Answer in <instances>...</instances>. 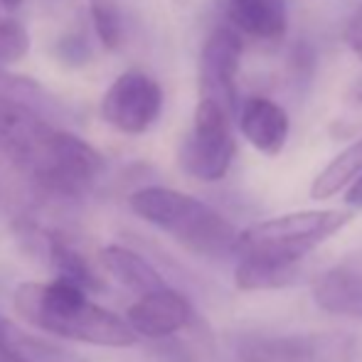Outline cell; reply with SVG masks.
I'll return each instance as SVG.
<instances>
[{
  "label": "cell",
  "instance_id": "12",
  "mask_svg": "<svg viewBox=\"0 0 362 362\" xmlns=\"http://www.w3.org/2000/svg\"><path fill=\"white\" fill-rule=\"evenodd\" d=\"M310 298L323 313L340 318H362V272L335 267L315 276L310 284Z\"/></svg>",
  "mask_w": 362,
  "mask_h": 362
},
{
  "label": "cell",
  "instance_id": "2",
  "mask_svg": "<svg viewBox=\"0 0 362 362\" xmlns=\"http://www.w3.org/2000/svg\"><path fill=\"white\" fill-rule=\"evenodd\" d=\"M131 210L148 224L170 234L187 252L205 259H227L237 252L239 229L215 207L163 185L141 187L131 195Z\"/></svg>",
  "mask_w": 362,
  "mask_h": 362
},
{
  "label": "cell",
  "instance_id": "24",
  "mask_svg": "<svg viewBox=\"0 0 362 362\" xmlns=\"http://www.w3.org/2000/svg\"><path fill=\"white\" fill-rule=\"evenodd\" d=\"M358 57H360V59H362V54H358Z\"/></svg>",
  "mask_w": 362,
  "mask_h": 362
},
{
  "label": "cell",
  "instance_id": "17",
  "mask_svg": "<svg viewBox=\"0 0 362 362\" xmlns=\"http://www.w3.org/2000/svg\"><path fill=\"white\" fill-rule=\"evenodd\" d=\"M91 23L99 42L106 49H116L124 40V20L116 0H89Z\"/></svg>",
  "mask_w": 362,
  "mask_h": 362
},
{
  "label": "cell",
  "instance_id": "16",
  "mask_svg": "<svg viewBox=\"0 0 362 362\" xmlns=\"http://www.w3.org/2000/svg\"><path fill=\"white\" fill-rule=\"evenodd\" d=\"M45 252H47L49 264H52V269L57 272L59 279H67V281L76 284V286L89 291V293L104 291V281H101V276L94 272V267L86 262L84 254L76 252L72 244H67L62 237L49 234L47 249H45Z\"/></svg>",
  "mask_w": 362,
  "mask_h": 362
},
{
  "label": "cell",
  "instance_id": "19",
  "mask_svg": "<svg viewBox=\"0 0 362 362\" xmlns=\"http://www.w3.org/2000/svg\"><path fill=\"white\" fill-rule=\"evenodd\" d=\"M0 362H33L18 345V328L0 315Z\"/></svg>",
  "mask_w": 362,
  "mask_h": 362
},
{
  "label": "cell",
  "instance_id": "9",
  "mask_svg": "<svg viewBox=\"0 0 362 362\" xmlns=\"http://www.w3.org/2000/svg\"><path fill=\"white\" fill-rule=\"evenodd\" d=\"M126 320L144 338L165 340L192 323V305L182 293L165 286L139 296L126 313Z\"/></svg>",
  "mask_w": 362,
  "mask_h": 362
},
{
  "label": "cell",
  "instance_id": "18",
  "mask_svg": "<svg viewBox=\"0 0 362 362\" xmlns=\"http://www.w3.org/2000/svg\"><path fill=\"white\" fill-rule=\"evenodd\" d=\"M54 57H57L64 67H74V69L84 67L91 59V45L86 42L84 35L69 33L57 40V45H54Z\"/></svg>",
  "mask_w": 362,
  "mask_h": 362
},
{
  "label": "cell",
  "instance_id": "6",
  "mask_svg": "<svg viewBox=\"0 0 362 362\" xmlns=\"http://www.w3.org/2000/svg\"><path fill=\"white\" fill-rule=\"evenodd\" d=\"M163 111V89L151 74L129 69L116 76L101 99V116L111 129L141 136L156 126Z\"/></svg>",
  "mask_w": 362,
  "mask_h": 362
},
{
  "label": "cell",
  "instance_id": "3",
  "mask_svg": "<svg viewBox=\"0 0 362 362\" xmlns=\"http://www.w3.org/2000/svg\"><path fill=\"white\" fill-rule=\"evenodd\" d=\"M350 222L353 210H300L269 217L239 232L234 257L252 254L284 264H300L305 254L343 232Z\"/></svg>",
  "mask_w": 362,
  "mask_h": 362
},
{
  "label": "cell",
  "instance_id": "11",
  "mask_svg": "<svg viewBox=\"0 0 362 362\" xmlns=\"http://www.w3.org/2000/svg\"><path fill=\"white\" fill-rule=\"evenodd\" d=\"M234 30L259 42H279L288 30L286 0H224Z\"/></svg>",
  "mask_w": 362,
  "mask_h": 362
},
{
  "label": "cell",
  "instance_id": "21",
  "mask_svg": "<svg viewBox=\"0 0 362 362\" xmlns=\"http://www.w3.org/2000/svg\"><path fill=\"white\" fill-rule=\"evenodd\" d=\"M345 205L350 207V210H362V173L358 177H355L353 182H350L348 187H345Z\"/></svg>",
  "mask_w": 362,
  "mask_h": 362
},
{
  "label": "cell",
  "instance_id": "22",
  "mask_svg": "<svg viewBox=\"0 0 362 362\" xmlns=\"http://www.w3.org/2000/svg\"><path fill=\"white\" fill-rule=\"evenodd\" d=\"M23 5V0H3V8H8V10H15V8H20Z\"/></svg>",
  "mask_w": 362,
  "mask_h": 362
},
{
  "label": "cell",
  "instance_id": "14",
  "mask_svg": "<svg viewBox=\"0 0 362 362\" xmlns=\"http://www.w3.org/2000/svg\"><path fill=\"white\" fill-rule=\"evenodd\" d=\"M234 259V284L239 291H274L291 286L298 279L300 264H284L252 254H237Z\"/></svg>",
  "mask_w": 362,
  "mask_h": 362
},
{
  "label": "cell",
  "instance_id": "13",
  "mask_svg": "<svg viewBox=\"0 0 362 362\" xmlns=\"http://www.w3.org/2000/svg\"><path fill=\"white\" fill-rule=\"evenodd\" d=\"M99 262L121 286H126L131 293H151V291L165 288V281L158 274V269L153 267L148 259L141 257L139 252L129 247H119V244H109L101 249Z\"/></svg>",
  "mask_w": 362,
  "mask_h": 362
},
{
  "label": "cell",
  "instance_id": "4",
  "mask_svg": "<svg viewBox=\"0 0 362 362\" xmlns=\"http://www.w3.org/2000/svg\"><path fill=\"white\" fill-rule=\"evenodd\" d=\"M37 185L54 195L76 197L86 192L106 170L104 156L84 139L49 126L40 141L18 160Z\"/></svg>",
  "mask_w": 362,
  "mask_h": 362
},
{
  "label": "cell",
  "instance_id": "8",
  "mask_svg": "<svg viewBox=\"0 0 362 362\" xmlns=\"http://www.w3.org/2000/svg\"><path fill=\"white\" fill-rule=\"evenodd\" d=\"M242 33L232 25H219L205 40L200 52V96L215 99L232 116L239 106V67H242Z\"/></svg>",
  "mask_w": 362,
  "mask_h": 362
},
{
  "label": "cell",
  "instance_id": "20",
  "mask_svg": "<svg viewBox=\"0 0 362 362\" xmlns=\"http://www.w3.org/2000/svg\"><path fill=\"white\" fill-rule=\"evenodd\" d=\"M345 42L358 54H362V8L348 20V25H345Z\"/></svg>",
  "mask_w": 362,
  "mask_h": 362
},
{
  "label": "cell",
  "instance_id": "23",
  "mask_svg": "<svg viewBox=\"0 0 362 362\" xmlns=\"http://www.w3.org/2000/svg\"><path fill=\"white\" fill-rule=\"evenodd\" d=\"M173 3H175V8H190L192 0H173Z\"/></svg>",
  "mask_w": 362,
  "mask_h": 362
},
{
  "label": "cell",
  "instance_id": "1",
  "mask_svg": "<svg viewBox=\"0 0 362 362\" xmlns=\"http://www.w3.org/2000/svg\"><path fill=\"white\" fill-rule=\"evenodd\" d=\"M89 291L67 279H52L47 284H23L13 300L18 313L33 328H40L62 340L101 348H129L139 333L121 315L91 303Z\"/></svg>",
  "mask_w": 362,
  "mask_h": 362
},
{
  "label": "cell",
  "instance_id": "25",
  "mask_svg": "<svg viewBox=\"0 0 362 362\" xmlns=\"http://www.w3.org/2000/svg\"><path fill=\"white\" fill-rule=\"evenodd\" d=\"M0 5H3V0H0Z\"/></svg>",
  "mask_w": 362,
  "mask_h": 362
},
{
  "label": "cell",
  "instance_id": "10",
  "mask_svg": "<svg viewBox=\"0 0 362 362\" xmlns=\"http://www.w3.org/2000/svg\"><path fill=\"white\" fill-rule=\"evenodd\" d=\"M237 124L249 146L264 156H279L291 134L288 114L269 96H249L237 111Z\"/></svg>",
  "mask_w": 362,
  "mask_h": 362
},
{
  "label": "cell",
  "instance_id": "5",
  "mask_svg": "<svg viewBox=\"0 0 362 362\" xmlns=\"http://www.w3.org/2000/svg\"><path fill=\"white\" fill-rule=\"evenodd\" d=\"M232 114L215 99L200 96L192 126L180 144V168L202 182H217L229 173L237 153L232 134Z\"/></svg>",
  "mask_w": 362,
  "mask_h": 362
},
{
  "label": "cell",
  "instance_id": "15",
  "mask_svg": "<svg viewBox=\"0 0 362 362\" xmlns=\"http://www.w3.org/2000/svg\"><path fill=\"white\" fill-rule=\"evenodd\" d=\"M362 173V136L355 139L348 148L338 153L323 170L315 175L313 185H310V197L313 200H330L340 190L350 185Z\"/></svg>",
  "mask_w": 362,
  "mask_h": 362
},
{
  "label": "cell",
  "instance_id": "7",
  "mask_svg": "<svg viewBox=\"0 0 362 362\" xmlns=\"http://www.w3.org/2000/svg\"><path fill=\"white\" fill-rule=\"evenodd\" d=\"M353 350L345 333L262 335L239 345V362H350Z\"/></svg>",
  "mask_w": 362,
  "mask_h": 362
}]
</instances>
